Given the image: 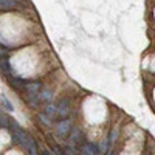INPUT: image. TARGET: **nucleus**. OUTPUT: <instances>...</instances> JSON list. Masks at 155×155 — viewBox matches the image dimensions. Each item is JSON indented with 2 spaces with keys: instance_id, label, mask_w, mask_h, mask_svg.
<instances>
[{
  "instance_id": "13",
  "label": "nucleus",
  "mask_w": 155,
  "mask_h": 155,
  "mask_svg": "<svg viewBox=\"0 0 155 155\" xmlns=\"http://www.w3.org/2000/svg\"><path fill=\"white\" fill-rule=\"evenodd\" d=\"M28 138H30V146H28V152H30V155H37L36 141L33 140V137H28Z\"/></svg>"
},
{
  "instance_id": "8",
  "label": "nucleus",
  "mask_w": 155,
  "mask_h": 155,
  "mask_svg": "<svg viewBox=\"0 0 155 155\" xmlns=\"http://www.w3.org/2000/svg\"><path fill=\"white\" fill-rule=\"evenodd\" d=\"M39 98H41V101L48 102L51 98H53V92H51L50 88H44V90H41V92H39Z\"/></svg>"
},
{
  "instance_id": "12",
  "label": "nucleus",
  "mask_w": 155,
  "mask_h": 155,
  "mask_svg": "<svg viewBox=\"0 0 155 155\" xmlns=\"http://www.w3.org/2000/svg\"><path fill=\"white\" fill-rule=\"evenodd\" d=\"M2 107H3L5 110H8V112H12V110H14L12 104L8 101V98H6V96H3V95H2Z\"/></svg>"
},
{
  "instance_id": "11",
  "label": "nucleus",
  "mask_w": 155,
  "mask_h": 155,
  "mask_svg": "<svg viewBox=\"0 0 155 155\" xmlns=\"http://www.w3.org/2000/svg\"><path fill=\"white\" fill-rule=\"evenodd\" d=\"M0 67H2V73H5L6 76H9L11 68H9V64H8V59L6 58H2V64H0Z\"/></svg>"
},
{
  "instance_id": "4",
  "label": "nucleus",
  "mask_w": 155,
  "mask_h": 155,
  "mask_svg": "<svg viewBox=\"0 0 155 155\" xmlns=\"http://www.w3.org/2000/svg\"><path fill=\"white\" fill-rule=\"evenodd\" d=\"M70 112V101L68 99H61L59 104H58V115L62 116V118H65Z\"/></svg>"
},
{
  "instance_id": "15",
  "label": "nucleus",
  "mask_w": 155,
  "mask_h": 155,
  "mask_svg": "<svg viewBox=\"0 0 155 155\" xmlns=\"http://www.w3.org/2000/svg\"><path fill=\"white\" fill-rule=\"evenodd\" d=\"M51 155H61V153L58 152V149H56V147H53V152H51Z\"/></svg>"
},
{
  "instance_id": "6",
  "label": "nucleus",
  "mask_w": 155,
  "mask_h": 155,
  "mask_svg": "<svg viewBox=\"0 0 155 155\" xmlns=\"http://www.w3.org/2000/svg\"><path fill=\"white\" fill-rule=\"evenodd\" d=\"M81 155H98V149L95 144H82L81 146Z\"/></svg>"
},
{
  "instance_id": "5",
  "label": "nucleus",
  "mask_w": 155,
  "mask_h": 155,
  "mask_svg": "<svg viewBox=\"0 0 155 155\" xmlns=\"http://www.w3.org/2000/svg\"><path fill=\"white\" fill-rule=\"evenodd\" d=\"M8 82L12 88H17V90H22L27 87L28 82H25L23 79H20V78H14V76H8Z\"/></svg>"
},
{
  "instance_id": "1",
  "label": "nucleus",
  "mask_w": 155,
  "mask_h": 155,
  "mask_svg": "<svg viewBox=\"0 0 155 155\" xmlns=\"http://www.w3.org/2000/svg\"><path fill=\"white\" fill-rule=\"evenodd\" d=\"M82 144H84V137H82L81 130L73 129L71 134H70V138H68V146L71 149H76L78 146H82Z\"/></svg>"
},
{
  "instance_id": "10",
  "label": "nucleus",
  "mask_w": 155,
  "mask_h": 155,
  "mask_svg": "<svg viewBox=\"0 0 155 155\" xmlns=\"http://www.w3.org/2000/svg\"><path fill=\"white\" fill-rule=\"evenodd\" d=\"M11 121L12 120L8 118V115L5 112H2V115H0V126H2V129H8L11 126Z\"/></svg>"
},
{
  "instance_id": "7",
  "label": "nucleus",
  "mask_w": 155,
  "mask_h": 155,
  "mask_svg": "<svg viewBox=\"0 0 155 155\" xmlns=\"http://www.w3.org/2000/svg\"><path fill=\"white\" fill-rule=\"evenodd\" d=\"M44 113H45V115H48L50 118L53 120L54 116L58 115V106H54V104H47V107H45Z\"/></svg>"
},
{
  "instance_id": "3",
  "label": "nucleus",
  "mask_w": 155,
  "mask_h": 155,
  "mask_svg": "<svg viewBox=\"0 0 155 155\" xmlns=\"http://www.w3.org/2000/svg\"><path fill=\"white\" fill-rule=\"evenodd\" d=\"M17 5L25 6L22 2H19V0H0V9L2 11H11V9H14Z\"/></svg>"
},
{
  "instance_id": "9",
  "label": "nucleus",
  "mask_w": 155,
  "mask_h": 155,
  "mask_svg": "<svg viewBox=\"0 0 155 155\" xmlns=\"http://www.w3.org/2000/svg\"><path fill=\"white\" fill-rule=\"evenodd\" d=\"M25 90L28 93H39L41 92V82H30V84H27Z\"/></svg>"
},
{
  "instance_id": "14",
  "label": "nucleus",
  "mask_w": 155,
  "mask_h": 155,
  "mask_svg": "<svg viewBox=\"0 0 155 155\" xmlns=\"http://www.w3.org/2000/svg\"><path fill=\"white\" fill-rule=\"evenodd\" d=\"M39 118H41V121H42L45 126H50V124H51V123H50V120H51V118H50L48 115H45V113H42L41 116H39Z\"/></svg>"
},
{
  "instance_id": "2",
  "label": "nucleus",
  "mask_w": 155,
  "mask_h": 155,
  "mask_svg": "<svg viewBox=\"0 0 155 155\" xmlns=\"http://www.w3.org/2000/svg\"><path fill=\"white\" fill-rule=\"evenodd\" d=\"M70 130H71V124L68 120H62L56 124V134L59 137H67L70 134Z\"/></svg>"
}]
</instances>
